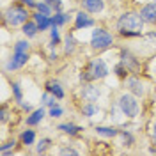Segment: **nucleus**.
I'll list each match as a JSON object with an SVG mask.
<instances>
[{"label":"nucleus","mask_w":156,"mask_h":156,"mask_svg":"<svg viewBox=\"0 0 156 156\" xmlns=\"http://www.w3.org/2000/svg\"><path fill=\"white\" fill-rule=\"evenodd\" d=\"M144 20L140 16V12H124L117 20V30L121 36L126 37H138L142 36V29H144Z\"/></svg>","instance_id":"1"},{"label":"nucleus","mask_w":156,"mask_h":156,"mask_svg":"<svg viewBox=\"0 0 156 156\" xmlns=\"http://www.w3.org/2000/svg\"><path fill=\"white\" fill-rule=\"evenodd\" d=\"M108 75V68L103 58H92L89 62L83 73H82V80L83 82H94V80H101Z\"/></svg>","instance_id":"2"},{"label":"nucleus","mask_w":156,"mask_h":156,"mask_svg":"<svg viewBox=\"0 0 156 156\" xmlns=\"http://www.w3.org/2000/svg\"><path fill=\"white\" fill-rule=\"evenodd\" d=\"M29 11L21 5H11L9 9L4 12V21L11 25V27H18V25H23L29 21Z\"/></svg>","instance_id":"3"},{"label":"nucleus","mask_w":156,"mask_h":156,"mask_svg":"<svg viewBox=\"0 0 156 156\" xmlns=\"http://www.w3.org/2000/svg\"><path fill=\"white\" fill-rule=\"evenodd\" d=\"M119 108H121V112L128 117H136L138 115V101H136V96L135 94H122V96L119 98Z\"/></svg>","instance_id":"4"},{"label":"nucleus","mask_w":156,"mask_h":156,"mask_svg":"<svg viewBox=\"0 0 156 156\" xmlns=\"http://www.w3.org/2000/svg\"><path fill=\"white\" fill-rule=\"evenodd\" d=\"M114 43L112 34L105 29H96L92 30V37H90V46L94 50H105Z\"/></svg>","instance_id":"5"},{"label":"nucleus","mask_w":156,"mask_h":156,"mask_svg":"<svg viewBox=\"0 0 156 156\" xmlns=\"http://www.w3.org/2000/svg\"><path fill=\"white\" fill-rule=\"evenodd\" d=\"M27 60H29V51H12V57L9 58L5 68H7V71H14V69L25 66Z\"/></svg>","instance_id":"6"},{"label":"nucleus","mask_w":156,"mask_h":156,"mask_svg":"<svg viewBox=\"0 0 156 156\" xmlns=\"http://www.w3.org/2000/svg\"><path fill=\"white\" fill-rule=\"evenodd\" d=\"M140 16H142V20H144L146 23L154 25V23H156V4H154V2L144 5V7L140 9Z\"/></svg>","instance_id":"7"},{"label":"nucleus","mask_w":156,"mask_h":156,"mask_svg":"<svg viewBox=\"0 0 156 156\" xmlns=\"http://www.w3.org/2000/svg\"><path fill=\"white\" fill-rule=\"evenodd\" d=\"M99 94H101V90H99V87H96V85H83V89H82V98H83L85 101H90V103L98 101Z\"/></svg>","instance_id":"8"},{"label":"nucleus","mask_w":156,"mask_h":156,"mask_svg":"<svg viewBox=\"0 0 156 156\" xmlns=\"http://www.w3.org/2000/svg\"><path fill=\"white\" fill-rule=\"evenodd\" d=\"M94 25V20L89 16L87 12L80 11L76 16H75V27L76 29H87V27H92Z\"/></svg>","instance_id":"9"},{"label":"nucleus","mask_w":156,"mask_h":156,"mask_svg":"<svg viewBox=\"0 0 156 156\" xmlns=\"http://www.w3.org/2000/svg\"><path fill=\"white\" fill-rule=\"evenodd\" d=\"M126 87L129 89V92H131V94H135V96H144V83H142L138 78H135V76L128 78Z\"/></svg>","instance_id":"10"},{"label":"nucleus","mask_w":156,"mask_h":156,"mask_svg":"<svg viewBox=\"0 0 156 156\" xmlns=\"http://www.w3.org/2000/svg\"><path fill=\"white\" fill-rule=\"evenodd\" d=\"M82 5L87 12H101L105 7V2L103 0H82Z\"/></svg>","instance_id":"11"},{"label":"nucleus","mask_w":156,"mask_h":156,"mask_svg":"<svg viewBox=\"0 0 156 156\" xmlns=\"http://www.w3.org/2000/svg\"><path fill=\"white\" fill-rule=\"evenodd\" d=\"M46 90H48L50 94H53V96L57 98V99H62L64 98V89H62V85L58 83V82H55V80H50V82H46Z\"/></svg>","instance_id":"12"},{"label":"nucleus","mask_w":156,"mask_h":156,"mask_svg":"<svg viewBox=\"0 0 156 156\" xmlns=\"http://www.w3.org/2000/svg\"><path fill=\"white\" fill-rule=\"evenodd\" d=\"M34 20H36V23L39 25V30H46L50 25H53V23H51V18H50L48 14H43V12H39V11L34 14Z\"/></svg>","instance_id":"13"},{"label":"nucleus","mask_w":156,"mask_h":156,"mask_svg":"<svg viewBox=\"0 0 156 156\" xmlns=\"http://www.w3.org/2000/svg\"><path fill=\"white\" fill-rule=\"evenodd\" d=\"M121 57H122V58H121V62H122V64H124L128 69L135 71V69L138 68V62H136V58L133 57V55H129L128 51H122V53H121Z\"/></svg>","instance_id":"14"},{"label":"nucleus","mask_w":156,"mask_h":156,"mask_svg":"<svg viewBox=\"0 0 156 156\" xmlns=\"http://www.w3.org/2000/svg\"><path fill=\"white\" fill-rule=\"evenodd\" d=\"M43 117H44V110H43V108H37V110H34V112L27 117V124H29V126H36V124H39V122L43 121Z\"/></svg>","instance_id":"15"},{"label":"nucleus","mask_w":156,"mask_h":156,"mask_svg":"<svg viewBox=\"0 0 156 156\" xmlns=\"http://www.w3.org/2000/svg\"><path fill=\"white\" fill-rule=\"evenodd\" d=\"M37 30H39V25L36 23V20L23 23V34H25L27 37H34V36L37 34Z\"/></svg>","instance_id":"16"},{"label":"nucleus","mask_w":156,"mask_h":156,"mask_svg":"<svg viewBox=\"0 0 156 156\" xmlns=\"http://www.w3.org/2000/svg\"><path fill=\"white\" fill-rule=\"evenodd\" d=\"M58 129L64 131V133H68V135H78L82 128L76 126V124H71V122H66V124H58Z\"/></svg>","instance_id":"17"},{"label":"nucleus","mask_w":156,"mask_h":156,"mask_svg":"<svg viewBox=\"0 0 156 156\" xmlns=\"http://www.w3.org/2000/svg\"><path fill=\"white\" fill-rule=\"evenodd\" d=\"M96 131L99 133V135H103V136H117V135H121L119 129H115V128H108V126H98Z\"/></svg>","instance_id":"18"},{"label":"nucleus","mask_w":156,"mask_h":156,"mask_svg":"<svg viewBox=\"0 0 156 156\" xmlns=\"http://www.w3.org/2000/svg\"><path fill=\"white\" fill-rule=\"evenodd\" d=\"M34 140H36V133H34V129H25V131L21 133V142H23L25 146H32Z\"/></svg>","instance_id":"19"},{"label":"nucleus","mask_w":156,"mask_h":156,"mask_svg":"<svg viewBox=\"0 0 156 156\" xmlns=\"http://www.w3.org/2000/svg\"><path fill=\"white\" fill-rule=\"evenodd\" d=\"M98 110H99V108H98L96 105H94V103L87 101V103L83 105V108H82V114H83L85 117H92V115H94V114L98 112Z\"/></svg>","instance_id":"20"},{"label":"nucleus","mask_w":156,"mask_h":156,"mask_svg":"<svg viewBox=\"0 0 156 156\" xmlns=\"http://www.w3.org/2000/svg\"><path fill=\"white\" fill-rule=\"evenodd\" d=\"M66 21H68V16H66L64 12H60V11H58V12H55V16L51 18V23H53L55 27H60V25H64ZM53 25H51V27H53Z\"/></svg>","instance_id":"21"},{"label":"nucleus","mask_w":156,"mask_h":156,"mask_svg":"<svg viewBox=\"0 0 156 156\" xmlns=\"http://www.w3.org/2000/svg\"><path fill=\"white\" fill-rule=\"evenodd\" d=\"M50 146H51V140H50V138H41V142L37 144V149H36V151H37V154L46 153V151L50 149Z\"/></svg>","instance_id":"22"},{"label":"nucleus","mask_w":156,"mask_h":156,"mask_svg":"<svg viewBox=\"0 0 156 156\" xmlns=\"http://www.w3.org/2000/svg\"><path fill=\"white\" fill-rule=\"evenodd\" d=\"M55 99H57V98L46 90V92L43 94V105H44V107H55Z\"/></svg>","instance_id":"23"},{"label":"nucleus","mask_w":156,"mask_h":156,"mask_svg":"<svg viewBox=\"0 0 156 156\" xmlns=\"http://www.w3.org/2000/svg\"><path fill=\"white\" fill-rule=\"evenodd\" d=\"M75 37L71 36V34H68V37H66V53H73L75 51Z\"/></svg>","instance_id":"24"},{"label":"nucleus","mask_w":156,"mask_h":156,"mask_svg":"<svg viewBox=\"0 0 156 156\" xmlns=\"http://www.w3.org/2000/svg\"><path fill=\"white\" fill-rule=\"evenodd\" d=\"M30 44L29 41H25V39H21V41H18L16 44H14V51H29Z\"/></svg>","instance_id":"25"},{"label":"nucleus","mask_w":156,"mask_h":156,"mask_svg":"<svg viewBox=\"0 0 156 156\" xmlns=\"http://www.w3.org/2000/svg\"><path fill=\"white\" fill-rule=\"evenodd\" d=\"M37 11L39 12H43V14H48L50 16V12H51V5H50L48 2H46V0H44V2H41V4H37Z\"/></svg>","instance_id":"26"},{"label":"nucleus","mask_w":156,"mask_h":156,"mask_svg":"<svg viewBox=\"0 0 156 156\" xmlns=\"http://www.w3.org/2000/svg\"><path fill=\"white\" fill-rule=\"evenodd\" d=\"M60 43V36H58V30H57V27L53 25V29H51V43H50V46L53 48L55 44H58Z\"/></svg>","instance_id":"27"},{"label":"nucleus","mask_w":156,"mask_h":156,"mask_svg":"<svg viewBox=\"0 0 156 156\" xmlns=\"http://www.w3.org/2000/svg\"><path fill=\"white\" fill-rule=\"evenodd\" d=\"M126 73H128V68L122 64V62L115 66V75H117L119 78H124V76H126Z\"/></svg>","instance_id":"28"},{"label":"nucleus","mask_w":156,"mask_h":156,"mask_svg":"<svg viewBox=\"0 0 156 156\" xmlns=\"http://www.w3.org/2000/svg\"><path fill=\"white\" fill-rule=\"evenodd\" d=\"M12 92H14V99L21 103V99H23V94H21V89H20V83H12Z\"/></svg>","instance_id":"29"},{"label":"nucleus","mask_w":156,"mask_h":156,"mask_svg":"<svg viewBox=\"0 0 156 156\" xmlns=\"http://www.w3.org/2000/svg\"><path fill=\"white\" fill-rule=\"evenodd\" d=\"M46 2L51 5V9L55 11V12H58V11L62 9V2L60 0H46Z\"/></svg>","instance_id":"30"},{"label":"nucleus","mask_w":156,"mask_h":156,"mask_svg":"<svg viewBox=\"0 0 156 156\" xmlns=\"http://www.w3.org/2000/svg\"><path fill=\"white\" fill-rule=\"evenodd\" d=\"M60 154H71V156H78V151L76 149H73V147H62L60 149Z\"/></svg>","instance_id":"31"},{"label":"nucleus","mask_w":156,"mask_h":156,"mask_svg":"<svg viewBox=\"0 0 156 156\" xmlns=\"http://www.w3.org/2000/svg\"><path fill=\"white\" fill-rule=\"evenodd\" d=\"M50 115L51 117H60L62 115V108L57 107V105H55V107H50Z\"/></svg>","instance_id":"32"},{"label":"nucleus","mask_w":156,"mask_h":156,"mask_svg":"<svg viewBox=\"0 0 156 156\" xmlns=\"http://www.w3.org/2000/svg\"><path fill=\"white\" fill-rule=\"evenodd\" d=\"M11 149H14V140H12V142H7V144H4V146L0 147V153H2V154H5V153L11 151Z\"/></svg>","instance_id":"33"},{"label":"nucleus","mask_w":156,"mask_h":156,"mask_svg":"<svg viewBox=\"0 0 156 156\" xmlns=\"http://www.w3.org/2000/svg\"><path fill=\"white\" fill-rule=\"evenodd\" d=\"M121 136H122V138H124V142H126L124 146H131V144H133V136L129 135V133H126V131H121Z\"/></svg>","instance_id":"34"},{"label":"nucleus","mask_w":156,"mask_h":156,"mask_svg":"<svg viewBox=\"0 0 156 156\" xmlns=\"http://www.w3.org/2000/svg\"><path fill=\"white\" fill-rule=\"evenodd\" d=\"M0 122H7V108L5 107L0 108Z\"/></svg>","instance_id":"35"},{"label":"nucleus","mask_w":156,"mask_h":156,"mask_svg":"<svg viewBox=\"0 0 156 156\" xmlns=\"http://www.w3.org/2000/svg\"><path fill=\"white\" fill-rule=\"evenodd\" d=\"M23 4H27V7H37V4L34 2V0H21Z\"/></svg>","instance_id":"36"},{"label":"nucleus","mask_w":156,"mask_h":156,"mask_svg":"<svg viewBox=\"0 0 156 156\" xmlns=\"http://www.w3.org/2000/svg\"><path fill=\"white\" fill-rule=\"evenodd\" d=\"M151 138H153V144L156 146V122L153 124V131H151Z\"/></svg>","instance_id":"37"},{"label":"nucleus","mask_w":156,"mask_h":156,"mask_svg":"<svg viewBox=\"0 0 156 156\" xmlns=\"http://www.w3.org/2000/svg\"><path fill=\"white\" fill-rule=\"evenodd\" d=\"M21 108H23V110H27V112H29V110H30V108H32V107H30L29 103H21Z\"/></svg>","instance_id":"38"},{"label":"nucleus","mask_w":156,"mask_h":156,"mask_svg":"<svg viewBox=\"0 0 156 156\" xmlns=\"http://www.w3.org/2000/svg\"><path fill=\"white\" fill-rule=\"evenodd\" d=\"M154 73H156V66H154Z\"/></svg>","instance_id":"39"},{"label":"nucleus","mask_w":156,"mask_h":156,"mask_svg":"<svg viewBox=\"0 0 156 156\" xmlns=\"http://www.w3.org/2000/svg\"><path fill=\"white\" fill-rule=\"evenodd\" d=\"M153 2H154V4H156V0H153Z\"/></svg>","instance_id":"40"}]
</instances>
